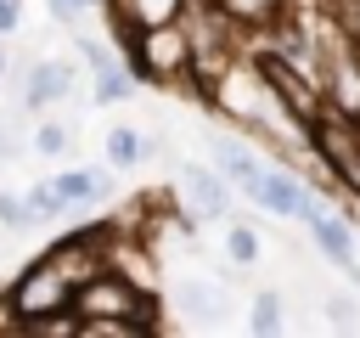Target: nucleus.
Masks as SVG:
<instances>
[{
	"label": "nucleus",
	"instance_id": "nucleus-1",
	"mask_svg": "<svg viewBox=\"0 0 360 338\" xmlns=\"http://www.w3.org/2000/svg\"><path fill=\"white\" fill-rule=\"evenodd\" d=\"M0 304H6V315L28 332V327H39L45 315H62V310H73V282L51 265V254L45 259H34L6 293H0Z\"/></svg>",
	"mask_w": 360,
	"mask_h": 338
},
{
	"label": "nucleus",
	"instance_id": "nucleus-2",
	"mask_svg": "<svg viewBox=\"0 0 360 338\" xmlns=\"http://www.w3.org/2000/svg\"><path fill=\"white\" fill-rule=\"evenodd\" d=\"M124 34H129V62H135L141 79L174 84V79L191 73V28H180V17L152 23V28H124Z\"/></svg>",
	"mask_w": 360,
	"mask_h": 338
},
{
	"label": "nucleus",
	"instance_id": "nucleus-3",
	"mask_svg": "<svg viewBox=\"0 0 360 338\" xmlns=\"http://www.w3.org/2000/svg\"><path fill=\"white\" fill-rule=\"evenodd\" d=\"M73 315L84 321V315H118V321H135L141 332L152 327V293L141 287V282H129L124 270H96V276H84L79 287H73Z\"/></svg>",
	"mask_w": 360,
	"mask_h": 338
},
{
	"label": "nucleus",
	"instance_id": "nucleus-4",
	"mask_svg": "<svg viewBox=\"0 0 360 338\" xmlns=\"http://www.w3.org/2000/svg\"><path fill=\"white\" fill-rule=\"evenodd\" d=\"M304 135H309V146L321 152L326 175H332L349 197H360V118H349V113H338V107H321V113L304 124Z\"/></svg>",
	"mask_w": 360,
	"mask_h": 338
},
{
	"label": "nucleus",
	"instance_id": "nucleus-5",
	"mask_svg": "<svg viewBox=\"0 0 360 338\" xmlns=\"http://www.w3.org/2000/svg\"><path fill=\"white\" fill-rule=\"evenodd\" d=\"M315 79H321L326 107L360 118V51H354L332 23L315 28Z\"/></svg>",
	"mask_w": 360,
	"mask_h": 338
},
{
	"label": "nucleus",
	"instance_id": "nucleus-6",
	"mask_svg": "<svg viewBox=\"0 0 360 338\" xmlns=\"http://www.w3.org/2000/svg\"><path fill=\"white\" fill-rule=\"evenodd\" d=\"M253 68H259V79H264V96H270L276 107H287L298 130L326 107L321 79H315L304 62H292V56H281V51H264V56H253Z\"/></svg>",
	"mask_w": 360,
	"mask_h": 338
},
{
	"label": "nucleus",
	"instance_id": "nucleus-7",
	"mask_svg": "<svg viewBox=\"0 0 360 338\" xmlns=\"http://www.w3.org/2000/svg\"><path fill=\"white\" fill-rule=\"evenodd\" d=\"M107 259H112V225H84V231H68L56 248H51V265L79 287L84 276H96V270H107Z\"/></svg>",
	"mask_w": 360,
	"mask_h": 338
},
{
	"label": "nucleus",
	"instance_id": "nucleus-8",
	"mask_svg": "<svg viewBox=\"0 0 360 338\" xmlns=\"http://www.w3.org/2000/svg\"><path fill=\"white\" fill-rule=\"evenodd\" d=\"M253 203H264V208L281 214V220H304V225L321 214V197H315L309 186H298L287 169H264L259 186H253Z\"/></svg>",
	"mask_w": 360,
	"mask_h": 338
},
{
	"label": "nucleus",
	"instance_id": "nucleus-9",
	"mask_svg": "<svg viewBox=\"0 0 360 338\" xmlns=\"http://www.w3.org/2000/svg\"><path fill=\"white\" fill-rule=\"evenodd\" d=\"M174 192H180V203H186L191 220H225V214H231V192H225V180H219L214 169H202V163H186L180 180H174Z\"/></svg>",
	"mask_w": 360,
	"mask_h": 338
},
{
	"label": "nucleus",
	"instance_id": "nucleus-10",
	"mask_svg": "<svg viewBox=\"0 0 360 338\" xmlns=\"http://www.w3.org/2000/svg\"><path fill=\"white\" fill-rule=\"evenodd\" d=\"M214 163H219V175L225 180H236L248 197H253V186H259V175H264V163H259V152L248 146V141H231V135H214Z\"/></svg>",
	"mask_w": 360,
	"mask_h": 338
},
{
	"label": "nucleus",
	"instance_id": "nucleus-11",
	"mask_svg": "<svg viewBox=\"0 0 360 338\" xmlns=\"http://www.w3.org/2000/svg\"><path fill=\"white\" fill-rule=\"evenodd\" d=\"M51 186L62 192V203H101L112 192V175L107 169H62Z\"/></svg>",
	"mask_w": 360,
	"mask_h": 338
},
{
	"label": "nucleus",
	"instance_id": "nucleus-12",
	"mask_svg": "<svg viewBox=\"0 0 360 338\" xmlns=\"http://www.w3.org/2000/svg\"><path fill=\"white\" fill-rule=\"evenodd\" d=\"M231 28H270L281 11H287V0H208Z\"/></svg>",
	"mask_w": 360,
	"mask_h": 338
},
{
	"label": "nucleus",
	"instance_id": "nucleus-13",
	"mask_svg": "<svg viewBox=\"0 0 360 338\" xmlns=\"http://www.w3.org/2000/svg\"><path fill=\"white\" fill-rule=\"evenodd\" d=\"M68 84H73V73H68L62 62H39V68L28 73V84H22V101H28V107L62 101V96H68Z\"/></svg>",
	"mask_w": 360,
	"mask_h": 338
},
{
	"label": "nucleus",
	"instance_id": "nucleus-14",
	"mask_svg": "<svg viewBox=\"0 0 360 338\" xmlns=\"http://www.w3.org/2000/svg\"><path fill=\"white\" fill-rule=\"evenodd\" d=\"M309 231H315V242L326 248V259H338L343 270H354V237H349V225H343V220H332V214L321 208V214L309 220Z\"/></svg>",
	"mask_w": 360,
	"mask_h": 338
},
{
	"label": "nucleus",
	"instance_id": "nucleus-15",
	"mask_svg": "<svg viewBox=\"0 0 360 338\" xmlns=\"http://www.w3.org/2000/svg\"><path fill=\"white\" fill-rule=\"evenodd\" d=\"M191 0H118L124 28H152V23H174Z\"/></svg>",
	"mask_w": 360,
	"mask_h": 338
},
{
	"label": "nucleus",
	"instance_id": "nucleus-16",
	"mask_svg": "<svg viewBox=\"0 0 360 338\" xmlns=\"http://www.w3.org/2000/svg\"><path fill=\"white\" fill-rule=\"evenodd\" d=\"M321 11H326V23L360 51V0H321Z\"/></svg>",
	"mask_w": 360,
	"mask_h": 338
},
{
	"label": "nucleus",
	"instance_id": "nucleus-17",
	"mask_svg": "<svg viewBox=\"0 0 360 338\" xmlns=\"http://www.w3.org/2000/svg\"><path fill=\"white\" fill-rule=\"evenodd\" d=\"M253 332H281L287 327V310H281V293H259L253 299V321H248Z\"/></svg>",
	"mask_w": 360,
	"mask_h": 338
},
{
	"label": "nucleus",
	"instance_id": "nucleus-18",
	"mask_svg": "<svg viewBox=\"0 0 360 338\" xmlns=\"http://www.w3.org/2000/svg\"><path fill=\"white\" fill-rule=\"evenodd\" d=\"M141 152H146V146L135 141V130H124V124H112V135H107V158H112L118 169H129V163H135Z\"/></svg>",
	"mask_w": 360,
	"mask_h": 338
},
{
	"label": "nucleus",
	"instance_id": "nucleus-19",
	"mask_svg": "<svg viewBox=\"0 0 360 338\" xmlns=\"http://www.w3.org/2000/svg\"><path fill=\"white\" fill-rule=\"evenodd\" d=\"M34 220H39V214L28 208V197H11V192H0V225H6V231H28Z\"/></svg>",
	"mask_w": 360,
	"mask_h": 338
},
{
	"label": "nucleus",
	"instance_id": "nucleus-20",
	"mask_svg": "<svg viewBox=\"0 0 360 338\" xmlns=\"http://www.w3.org/2000/svg\"><path fill=\"white\" fill-rule=\"evenodd\" d=\"M174 304H180L191 321H202V315H208V304H214V293H208V287H197V282H180V287H174Z\"/></svg>",
	"mask_w": 360,
	"mask_h": 338
},
{
	"label": "nucleus",
	"instance_id": "nucleus-21",
	"mask_svg": "<svg viewBox=\"0 0 360 338\" xmlns=\"http://www.w3.org/2000/svg\"><path fill=\"white\" fill-rule=\"evenodd\" d=\"M225 248H231V259H236V265H253V259H259V237H253L248 225H231Z\"/></svg>",
	"mask_w": 360,
	"mask_h": 338
},
{
	"label": "nucleus",
	"instance_id": "nucleus-22",
	"mask_svg": "<svg viewBox=\"0 0 360 338\" xmlns=\"http://www.w3.org/2000/svg\"><path fill=\"white\" fill-rule=\"evenodd\" d=\"M96 79H101V84H96V96H101V101H124V96L135 90V84H129V79H124L118 68H101Z\"/></svg>",
	"mask_w": 360,
	"mask_h": 338
},
{
	"label": "nucleus",
	"instance_id": "nucleus-23",
	"mask_svg": "<svg viewBox=\"0 0 360 338\" xmlns=\"http://www.w3.org/2000/svg\"><path fill=\"white\" fill-rule=\"evenodd\" d=\"M34 146H39L45 158H62V152H68V130H62V124H39V130H34Z\"/></svg>",
	"mask_w": 360,
	"mask_h": 338
},
{
	"label": "nucleus",
	"instance_id": "nucleus-24",
	"mask_svg": "<svg viewBox=\"0 0 360 338\" xmlns=\"http://www.w3.org/2000/svg\"><path fill=\"white\" fill-rule=\"evenodd\" d=\"M28 208H34L39 220H51V214H62L68 203H62V192H56V186H39V192H28Z\"/></svg>",
	"mask_w": 360,
	"mask_h": 338
},
{
	"label": "nucleus",
	"instance_id": "nucleus-25",
	"mask_svg": "<svg viewBox=\"0 0 360 338\" xmlns=\"http://www.w3.org/2000/svg\"><path fill=\"white\" fill-rule=\"evenodd\" d=\"M326 321H332V327H360V315H354L349 299H326Z\"/></svg>",
	"mask_w": 360,
	"mask_h": 338
},
{
	"label": "nucleus",
	"instance_id": "nucleus-26",
	"mask_svg": "<svg viewBox=\"0 0 360 338\" xmlns=\"http://www.w3.org/2000/svg\"><path fill=\"white\" fill-rule=\"evenodd\" d=\"M22 23V11H17V0H0V34H11Z\"/></svg>",
	"mask_w": 360,
	"mask_h": 338
},
{
	"label": "nucleus",
	"instance_id": "nucleus-27",
	"mask_svg": "<svg viewBox=\"0 0 360 338\" xmlns=\"http://www.w3.org/2000/svg\"><path fill=\"white\" fill-rule=\"evenodd\" d=\"M79 11H84V6H79V0H51V17H56V23H73V17H79Z\"/></svg>",
	"mask_w": 360,
	"mask_h": 338
},
{
	"label": "nucleus",
	"instance_id": "nucleus-28",
	"mask_svg": "<svg viewBox=\"0 0 360 338\" xmlns=\"http://www.w3.org/2000/svg\"><path fill=\"white\" fill-rule=\"evenodd\" d=\"M17 146H11V135H6V124H0V158H11Z\"/></svg>",
	"mask_w": 360,
	"mask_h": 338
},
{
	"label": "nucleus",
	"instance_id": "nucleus-29",
	"mask_svg": "<svg viewBox=\"0 0 360 338\" xmlns=\"http://www.w3.org/2000/svg\"><path fill=\"white\" fill-rule=\"evenodd\" d=\"M79 6H101V0H79Z\"/></svg>",
	"mask_w": 360,
	"mask_h": 338
}]
</instances>
